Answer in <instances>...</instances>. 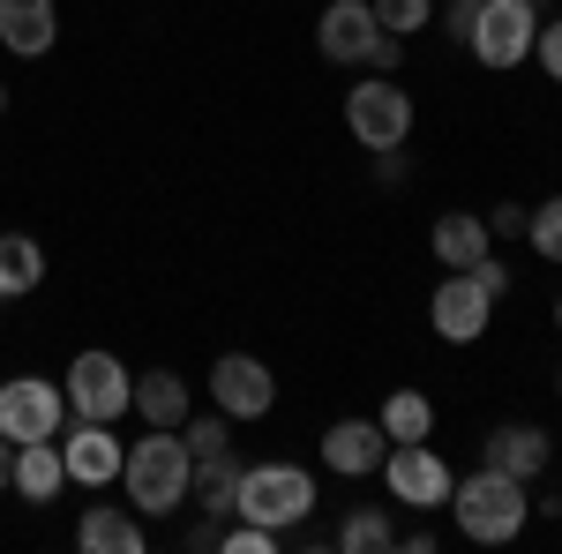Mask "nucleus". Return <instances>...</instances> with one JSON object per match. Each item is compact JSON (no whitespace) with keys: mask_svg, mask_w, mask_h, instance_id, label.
Masks as SVG:
<instances>
[{"mask_svg":"<svg viewBox=\"0 0 562 554\" xmlns=\"http://www.w3.org/2000/svg\"><path fill=\"white\" fill-rule=\"evenodd\" d=\"M555 389H562V383H555Z\"/></svg>","mask_w":562,"mask_h":554,"instance_id":"38","label":"nucleus"},{"mask_svg":"<svg viewBox=\"0 0 562 554\" xmlns=\"http://www.w3.org/2000/svg\"><path fill=\"white\" fill-rule=\"evenodd\" d=\"M555 517H562V495H555Z\"/></svg>","mask_w":562,"mask_h":554,"instance_id":"35","label":"nucleus"},{"mask_svg":"<svg viewBox=\"0 0 562 554\" xmlns=\"http://www.w3.org/2000/svg\"><path fill=\"white\" fill-rule=\"evenodd\" d=\"M480 256H495V233H487V217H473V211L435 217V262H450V270H473Z\"/></svg>","mask_w":562,"mask_h":554,"instance_id":"18","label":"nucleus"},{"mask_svg":"<svg viewBox=\"0 0 562 554\" xmlns=\"http://www.w3.org/2000/svg\"><path fill=\"white\" fill-rule=\"evenodd\" d=\"M450 8H480V0H450Z\"/></svg>","mask_w":562,"mask_h":554,"instance_id":"33","label":"nucleus"},{"mask_svg":"<svg viewBox=\"0 0 562 554\" xmlns=\"http://www.w3.org/2000/svg\"><path fill=\"white\" fill-rule=\"evenodd\" d=\"M188 479H195V457H188L180 427H150L143 442H128V457H121V487H128L135 517H173L188 502Z\"/></svg>","mask_w":562,"mask_h":554,"instance_id":"1","label":"nucleus"},{"mask_svg":"<svg viewBox=\"0 0 562 554\" xmlns=\"http://www.w3.org/2000/svg\"><path fill=\"white\" fill-rule=\"evenodd\" d=\"M555 323H562V307H555Z\"/></svg>","mask_w":562,"mask_h":554,"instance_id":"36","label":"nucleus"},{"mask_svg":"<svg viewBox=\"0 0 562 554\" xmlns=\"http://www.w3.org/2000/svg\"><path fill=\"white\" fill-rule=\"evenodd\" d=\"M442 510L458 517V532H465V540H480V547H510V540L525 532V517H532V495H525V479L480 465V472H465V479L450 487V502H442Z\"/></svg>","mask_w":562,"mask_h":554,"instance_id":"2","label":"nucleus"},{"mask_svg":"<svg viewBox=\"0 0 562 554\" xmlns=\"http://www.w3.org/2000/svg\"><path fill=\"white\" fill-rule=\"evenodd\" d=\"M375 8V23H383L390 38H420L435 23V0H368Z\"/></svg>","mask_w":562,"mask_h":554,"instance_id":"24","label":"nucleus"},{"mask_svg":"<svg viewBox=\"0 0 562 554\" xmlns=\"http://www.w3.org/2000/svg\"><path fill=\"white\" fill-rule=\"evenodd\" d=\"M278 540H285V532H270V524H256V517H240L233 532H217L225 554H278Z\"/></svg>","mask_w":562,"mask_h":554,"instance_id":"27","label":"nucleus"},{"mask_svg":"<svg viewBox=\"0 0 562 554\" xmlns=\"http://www.w3.org/2000/svg\"><path fill=\"white\" fill-rule=\"evenodd\" d=\"M525 217H532V211L503 203V211H487V233H495V240H510V233H525Z\"/></svg>","mask_w":562,"mask_h":554,"instance_id":"30","label":"nucleus"},{"mask_svg":"<svg viewBox=\"0 0 562 554\" xmlns=\"http://www.w3.org/2000/svg\"><path fill=\"white\" fill-rule=\"evenodd\" d=\"M60 487H68L60 434H45V442H15V495H23V502H53Z\"/></svg>","mask_w":562,"mask_h":554,"instance_id":"17","label":"nucleus"},{"mask_svg":"<svg viewBox=\"0 0 562 554\" xmlns=\"http://www.w3.org/2000/svg\"><path fill=\"white\" fill-rule=\"evenodd\" d=\"M76 547L83 554H143L150 532H143V517L121 510V502H90L83 524H76Z\"/></svg>","mask_w":562,"mask_h":554,"instance_id":"16","label":"nucleus"},{"mask_svg":"<svg viewBox=\"0 0 562 554\" xmlns=\"http://www.w3.org/2000/svg\"><path fill=\"white\" fill-rule=\"evenodd\" d=\"M315 510V479L301 465H240V517H256L270 532H293Z\"/></svg>","mask_w":562,"mask_h":554,"instance_id":"3","label":"nucleus"},{"mask_svg":"<svg viewBox=\"0 0 562 554\" xmlns=\"http://www.w3.org/2000/svg\"><path fill=\"white\" fill-rule=\"evenodd\" d=\"M525 240H532V256H540V262H562V195H548L540 211L525 217Z\"/></svg>","mask_w":562,"mask_h":554,"instance_id":"26","label":"nucleus"},{"mask_svg":"<svg viewBox=\"0 0 562 554\" xmlns=\"http://www.w3.org/2000/svg\"><path fill=\"white\" fill-rule=\"evenodd\" d=\"M0 495H15V442H0Z\"/></svg>","mask_w":562,"mask_h":554,"instance_id":"32","label":"nucleus"},{"mask_svg":"<svg viewBox=\"0 0 562 554\" xmlns=\"http://www.w3.org/2000/svg\"><path fill=\"white\" fill-rule=\"evenodd\" d=\"M383 457H390L383 420H330V427H323V465H330V472L368 479V472H383Z\"/></svg>","mask_w":562,"mask_h":554,"instance_id":"14","label":"nucleus"},{"mask_svg":"<svg viewBox=\"0 0 562 554\" xmlns=\"http://www.w3.org/2000/svg\"><path fill=\"white\" fill-rule=\"evenodd\" d=\"M338 547H352V554H383V547H397V532H390V517H383V510H352L346 524H338Z\"/></svg>","mask_w":562,"mask_h":554,"instance_id":"23","label":"nucleus"},{"mask_svg":"<svg viewBox=\"0 0 562 554\" xmlns=\"http://www.w3.org/2000/svg\"><path fill=\"white\" fill-rule=\"evenodd\" d=\"M188 502L203 517H240V465H233V450H225V457H195Z\"/></svg>","mask_w":562,"mask_h":554,"instance_id":"19","label":"nucleus"},{"mask_svg":"<svg viewBox=\"0 0 562 554\" xmlns=\"http://www.w3.org/2000/svg\"><path fill=\"white\" fill-rule=\"evenodd\" d=\"M397 53H405V38H390V31H383V38L368 45V60H360V68H375V76H390V68H397Z\"/></svg>","mask_w":562,"mask_h":554,"instance_id":"28","label":"nucleus"},{"mask_svg":"<svg viewBox=\"0 0 562 554\" xmlns=\"http://www.w3.org/2000/svg\"><path fill=\"white\" fill-rule=\"evenodd\" d=\"M548 457H555V434H548V427H532V420H503L495 434H487V450H480V465L510 472V479H525V487L548 472Z\"/></svg>","mask_w":562,"mask_h":554,"instance_id":"12","label":"nucleus"},{"mask_svg":"<svg viewBox=\"0 0 562 554\" xmlns=\"http://www.w3.org/2000/svg\"><path fill=\"white\" fill-rule=\"evenodd\" d=\"M487 315H495V293L480 285L473 270H450V278L435 285V299H428L435 338H450V344H473L480 330H487Z\"/></svg>","mask_w":562,"mask_h":554,"instance_id":"10","label":"nucleus"},{"mask_svg":"<svg viewBox=\"0 0 562 554\" xmlns=\"http://www.w3.org/2000/svg\"><path fill=\"white\" fill-rule=\"evenodd\" d=\"M60 38V8L53 0H0V45L23 53V60H45Z\"/></svg>","mask_w":562,"mask_h":554,"instance_id":"15","label":"nucleus"},{"mask_svg":"<svg viewBox=\"0 0 562 554\" xmlns=\"http://www.w3.org/2000/svg\"><path fill=\"white\" fill-rule=\"evenodd\" d=\"M121 434L113 420H76L60 434V465H68V487H105V479H121Z\"/></svg>","mask_w":562,"mask_h":554,"instance_id":"11","label":"nucleus"},{"mask_svg":"<svg viewBox=\"0 0 562 554\" xmlns=\"http://www.w3.org/2000/svg\"><path fill=\"white\" fill-rule=\"evenodd\" d=\"M375 38H383V23H375V8H368V0H330V8H323V23H315L323 60H346V68H360Z\"/></svg>","mask_w":562,"mask_h":554,"instance_id":"13","label":"nucleus"},{"mask_svg":"<svg viewBox=\"0 0 562 554\" xmlns=\"http://www.w3.org/2000/svg\"><path fill=\"white\" fill-rule=\"evenodd\" d=\"M211 397H217L225 420H262V412L278 405V375L262 368L256 352H225L211 368Z\"/></svg>","mask_w":562,"mask_h":554,"instance_id":"9","label":"nucleus"},{"mask_svg":"<svg viewBox=\"0 0 562 554\" xmlns=\"http://www.w3.org/2000/svg\"><path fill=\"white\" fill-rule=\"evenodd\" d=\"M68 420V389L45 375H8L0 383V442H45Z\"/></svg>","mask_w":562,"mask_h":554,"instance_id":"7","label":"nucleus"},{"mask_svg":"<svg viewBox=\"0 0 562 554\" xmlns=\"http://www.w3.org/2000/svg\"><path fill=\"white\" fill-rule=\"evenodd\" d=\"M346 128H352V143L360 150H405V135H413V90L405 83H352V98H346Z\"/></svg>","mask_w":562,"mask_h":554,"instance_id":"4","label":"nucleus"},{"mask_svg":"<svg viewBox=\"0 0 562 554\" xmlns=\"http://www.w3.org/2000/svg\"><path fill=\"white\" fill-rule=\"evenodd\" d=\"M532 38H540V8L532 0H480L473 31H465L480 68H518L525 53H532Z\"/></svg>","mask_w":562,"mask_h":554,"instance_id":"5","label":"nucleus"},{"mask_svg":"<svg viewBox=\"0 0 562 554\" xmlns=\"http://www.w3.org/2000/svg\"><path fill=\"white\" fill-rule=\"evenodd\" d=\"M383 479H390V502H405V510H442L450 502V465L435 457L428 442H390V457H383Z\"/></svg>","mask_w":562,"mask_h":554,"instance_id":"8","label":"nucleus"},{"mask_svg":"<svg viewBox=\"0 0 562 554\" xmlns=\"http://www.w3.org/2000/svg\"><path fill=\"white\" fill-rule=\"evenodd\" d=\"M68 412L76 420H121L135 397V375L121 368V352H76L68 360Z\"/></svg>","mask_w":562,"mask_h":554,"instance_id":"6","label":"nucleus"},{"mask_svg":"<svg viewBox=\"0 0 562 554\" xmlns=\"http://www.w3.org/2000/svg\"><path fill=\"white\" fill-rule=\"evenodd\" d=\"M532 45H540V68H548V76L562 83V23H548V31H540Z\"/></svg>","mask_w":562,"mask_h":554,"instance_id":"29","label":"nucleus"},{"mask_svg":"<svg viewBox=\"0 0 562 554\" xmlns=\"http://www.w3.org/2000/svg\"><path fill=\"white\" fill-rule=\"evenodd\" d=\"M473 278H480V285H487V293H495V299L510 293V270H503V262H495V256H480V262H473Z\"/></svg>","mask_w":562,"mask_h":554,"instance_id":"31","label":"nucleus"},{"mask_svg":"<svg viewBox=\"0 0 562 554\" xmlns=\"http://www.w3.org/2000/svg\"><path fill=\"white\" fill-rule=\"evenodd\" d=\"M45 285V256L31 233H0V299H23Z\"/></svg>","mask_w":562,"mask_h":554,"instance_id":"21","label":"nucleus"},{"mask_svg":"<svg viewBox=\"0 0 562 554\" xmlns=\"http://www.w3.org/2000/svg\"><path fill=\"white\" fill-rule=\"evenodd\" d=\"M383 434H390V442H428V434H435L428 389H397V397L383 405Z\"/></svg>","mask_w":562,"mask_h":554,"instance_id":"22","label":"nucleus"},{"mask_svg":"<svg viewBox=\"0 0 562 554\" xmlns=\"http://www.w3.org/2000/svg\"><path fill=\"white\" fill-rule=\"evenodd\" d=\"M128 412H143L150 427H180L188 420V383H180L173 368H150V375H135Z\"/></svg>","mask_w":562,"mask_h":554,"instance_id":"20","label":"nucleus"},{"mask_svg":"<svg viewBox=\"0 0 562 554\" xmlns=\"http://www.w3.org/2000/svg\"><path fill=\"white\" fill-rule=\"evenodd\" d=\"M532 8H540V0H532Z\"/></svg>","mask_w":562,"mask_h":554,"instance_id":"37","label":"nucleus"},{"mask_svg":"<svg viewBox=\"0 0 562 554\" xmlns=\"http://www.w3.org/2000/svg\"><path fill=\"white\" fill-rule=\"evenodd\" d=\"M180 442H188V457H225V450H233V420H225V412L180 420Z\"/></svg>","mask_w":562,"mask_h":554,"instance_id":"25","label":"nucleus"},{"mask_svg":"<svg viewBox=\"0 0 562 554\" xmlns=\"http://www.w3.org/2000/svg\"><path fill=\"white\" fill-rule=\"evenodd\" d=\"M0 113H8V90H0Z\"/></svg>","mask_w":562,"mask_h":554,"instance_id":"34","label":"nucleus"}]
</instances>
